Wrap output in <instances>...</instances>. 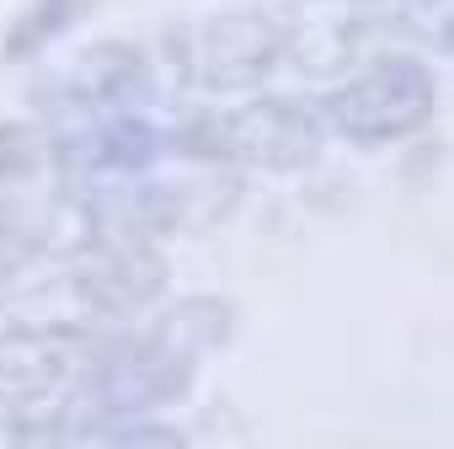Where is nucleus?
Returning a JSON list of instances; mask_svg holds the SVG:
<instances>
[{"mask_svg": "<svg viewBox=\"0 0 454 449\" xmlns=\"http://www.w3.org/2000/svg\"><path fill=\"white\" fill-rule=\"evenodd\" d=\"M160 155H171V134L134 118V113H113V118H86V123H65L59 139H49V161L65 182H102V177H145Z\"/></svg>", "mask_w": 454, "mask_h": 449, "instance_id": "nucleus-8", "label": "nucleus"}, {"mask_svg": "<svg viewBox=\"0 0 454 449\" xmlns=\"http://www.w3.org/2000/svg\"><path fill=\"white\" fill-rule=\"evenodd\" d=\"M198 353L182 348L160 321L145 332H107L97 348L81 396H75V428H107V422H145L160 406H176L198 380Z\"/></svg>", "mask_w": 454, "mask_h": 449, "instance_id": "nucleus-1", "label": "nucleus"}, {"mask_svg": "<svg viewBox=\"0 0 454 449\" xmlns=\"http://www.w3.org/2000/svg\"><path fill=\"white\" fill-rule=\"evenodd\" d=\"M97 0H27L17 12L12 33H6V59L12 65H27L38 54H49L65 33H75L86 17H91Z\"/></svg>", "mask_w": 454, "mask_h": 449, "instance_id": "nucleus-9", "label": "nucleus"}, {"mask_svg": "<svg viewBox=\"0 0 454 449\" xmlns=\"http://www.w3.org/2000/svg\"><path fill=\"white\" fill-rule=\"evenodd\" d=\"M70 224L81 241H123V247H155L160 236H171L182 224V198L160 182L145 177H102V182H81L70 198Z\"/></svg>", "mask_w": 454, "mask_h": 449, "instance_id": "nucleus-7", "label": "nucleus"}, {"mask_svg": "<svg viewBox=\"0 0 454 449\" xmlns=\"http://www.w3.org/2000/svg\"><path fill=\"white\" fill-rule=\"evenodd\" d=\"M12 449H187V438L171 422H107V428H75V433H49V438H27Z\"/></svg>", "mask_w": 454, "mask_h": 449, "instance_id": "nucleus-10", "label": "nucleus"}, {"mask_svg": "<svg viewBox=\"0 0 454 449\" xmlns=\"http://www.w3.org/2000/svg\"><path fill=\"white\" fill-rule=\"evenodd\" d=\"M65 295L70 321H129L166 295V257L160 247L81 241L65 252Z\"/></svg>", "mask_w": 454, "mask_h": 449, "instance_id": "nucleus-5", "label": "nucleus"}, {"mask_svg": "<svg viewBox=\"0 0 454 449\" xmlns=\"http://www.w3.org/2000/svg\"><path fill=\"white\" fill-rule=\"evenodd\" d=\"M321 118L300 97H252L219 113H198L171 129V155L257 166V171H300L321 155Z\"/></svg>", "mask_w": 454, "mask_h": 449, "instance_id": "nucleus-2", "label": "nucleus"}, {"mask_svg": "<svg viewBox=\"0 0 454 449\" xmlns=\"http://www.w3.org/2000/svg\"><path fill=\"white\" fill-rule=\"evenodd\" d=\"M289 59V28L268 12H224L171 38V65L187 86L231 97L262 86Z\"/></svg>", "mask_w": 454, "mask_h": 449, "instance_id": "nucleus-3", "label": "nucleus"}, {"mask_svg": "<svg viewBox=\"0 0 454 449\" xmlns=\"http://www.w3.org/2000/svg\"><path fill=\"white\" fill-rule=\"evenodd\" d=\"M49 161V139L43 129L12 118V123H0V187H17V182H33Z\"/></svg>", "mask_w": 454, "mask_h": 449, "instance_id": "nucleus-12", "label": "nucleus"}, {"mask_svg": "<svg viewBox=\"0 0 454 449\" xmlns=\"http://www.w3.org/2000/svg\"><path fill=\"white\" fill-rule=\"evenodd\" d=\"M33 102L54 118H65V123L134 113V107L155 102V70L134 43H91L70 65L49 70L33 86Z\"/></svg>", "mask_w": 454, "mask_h": 449, "instance_id": "nucleus-6", "label": "nucleus"}, {"mask_svg": "<svg viewBox=\"0 0 454 449\" xmlns=\"http://www.w3.org/2000/svg\"><path fill=\"white\" fill-rule=\"evenodd\" d=\"M49 247H54V241H49V219H38L33 209H17V203L0 198V295L17 289L22 273H27Z\"/></svg>", "mask_w": 454, "mask_h": 449, "instance_id": "nucleus-11", "label": "nucleus"}, {"mask_svg": "<svg viewBox=\"0 0 454 449\" xmlns=\"http://www.w3.org/2000/svg\"><path fill=\"white\" fill-rule=\"evenodd\" d=\"M433 102L438 91H433L427 65L390 54V59L364 65L353 81H342L326 97V123L353 145H395L433 118Z\"/></svg>", "mask_w": 454, "mask_h": 449, "instance_id": "nucleus-4", "label": "nucleus"}]
</instances>
